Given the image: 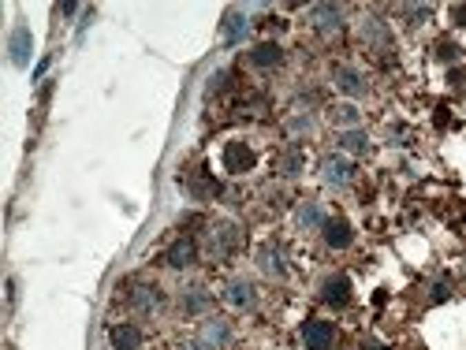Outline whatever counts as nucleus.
Segmentation results:
<instances>
[{"instance_id":"20e7f679","label":"nucleus","mask_w":466,"mask_h":350,"mask_svg":"<svg viewBox=\"0 0 466 350\" xmlns=\"http://www.w3.org/2000/svg\"><path fill=\"white\" fill-rule=\"evenodd\" d=\"M321 298L328 302V306H347L351 302V276H328V280L321 283Z\"/></svg>"},{"instance_id":"9b49d317","label":"nucleus","mask_w":466,"mask_h":350,"mask_svg":"<svg viewBox=\"0 0 466 350\" xmlns=\"http://www.w3.org/2000/svg\"><path fill=\"white\" fill-rule=\"evenodd\" d=\"M295 224L303 227V231H306V227H325V213H321V205H314V201H306V205H303V209H298V213H295Z\"/></svg>"},{"instance_id":"412c9836","label":"nucleus","mask_w":466,"mask_h":350,"mask_svg":"<svg viewBox=\"0 0 466 350\" xmlns=\"http://www.w3.org/2000/svg\"><path fill=\"white\" fill-rule=\"evenodd\" d=\"M190 350H205V347H190Z\"/></svg>"},{"instance_id":"7ed1b4c3","label":"nucleus","mask_w":466,"mask_h":350,"mask_svg":"<svg viewBox=\"0 0 466 350\" xmlns=\"http://www.w3.org/2000/svg\"><path fill=\"white\" fill-rule=\"evenodd\" d=\"M224 168H227V172H235V175L250 172V168H254V153H250V145H246V142H227V145H224Z\"/></svg>"},{"instance_id":"f3484780","label":"nucleus","mask_w":466,"mask_h":350,"mask_svg":"<svg viewBox=\"0 0 466 350\" xmlns=\"http://www.w3.org/2000/svg\"><path fill=\"white\" fill-rule=\"evenodd\" d=\"M261 269H265V272H272V276H280V272H284V265H280V254L265 246V250H261Z\"/></svg>"},{"instance_id":"423d86ee","label":"nucleus","mask_w":466,"mask_h":350,"mask_svg":"<svg viewBox=\"0 0 466 350\" xmlns=\"http://www.w3.org/2000/svg\"><path fill=\"white\" fill-rule=\"evenodd\" d=\"M354 179V164L347 161V156H328L325 161V183H332V187H343V183Z\"/></svg>"},{"instance_id":"f03ea898","label":"nucleus","mask_w":466,"mask_h":350,"mask_svg":"<svg viewBox=\"0 0 466 350\" xmlns=\"http://www.w3.org/2000/svg\"><path fill=\"white\" fill-rule=\"evenodd\" d=\"M321 235H325V243L332 246V250H347V246L354 243V227L347 224L343 216H332V220H325Z\"/></svg>"},{"instance_id":"f257e3e1","label":"nucleus","mask_w":466,"mask_h":350,"mask_svg":"<svg viewBox=\"0 0 466 350\" xmlns=\"http://www.w3.org/2000/svg\"><path fill=\"white\" fill-rule=\"evenodd\" d=\"M303 339H306V350H328V347H332V339H336L332 320H321V317L306 320V325H303Z\"/></svg>"},{"instance_id":"2eb2a0df","label":"nucleus","mask_w":466,"mask_h":350,"mask_svg":"<svg viewBox=\"0 0 466 350\" xmlns=\"http://www.w3.org/2000/svg\"><path fill=\"white\" fill-rule=\"evenodd\" d=\"M131 302H134L139 309H153V306L161 302V294H157V287H139V291L131 294Z\"/></svg>"},{"instance_id":"dca6fc26","label":"nucleus","mask_w":466,"mask_h":350,"mask_svg":"<svg viewBox=\"0 0 466 350\" xmlns=\"http://www.w3.org/2000/svg\"><path fill=\"white\" fill-rule=\"evenodd\" d=\"M340 145L347 153H365V134L362 131H347L343 138H340Z\"/></svg>"},{"instance_id":"1a4fd4ad","label":"nucleus","mask_w":466,"mask_h":350,"mask_svg":"<svg viewBox=\"0 0 466 350\" xmlns=\"http://www.w3.org/2000/svg\"><path fill=\"white\" fill-rule=\"evenodd\" d=\"M280 60H284V52H280L276 41H261V45H254V52H250V63H258V68H276Z\"/></svg>"},{"instance_id":"ddd939ff","label":"nucleus","mask_w":466,"mask_h":350,"mask_svg":"<svg viewBox=\"0 0 466 350\" xmlns=\"http://www.w3.org/2000/svg\"><path fill=\"white\" fill-rule=\"evenodd\" d=\"M314 19H317V26H321V30H336V26H340V8L321 4V8H314Z\"/></svg>"},{"instance_id":"39448f33","label":"nucleus","mask_w":466,"mask_h":350,"mask_svg":"<svg viewBox=\"0 0 466 350\" xmlns=\"http://www.w3.org/2000/svg\"><path fill=\"white\" fill-rule=\"evenodd\" d=\"M30 49H34L30 30H26V26H15V30H12V41H8V52H12V63H15V68H26V63H30Z\"/></svg>"},{"instance_id":"a211bd4d","label":"nucleus","mask_w":466,"mask_h":350,"mask_svg":"<svg viewBox=\"0 0 466 350\" xmlns=\"http://www.w3.org/2000/svg\"><path fill=\"white\" fill-rule=\"evenodd\" d=\"M332 119H336V123H347V127H351V123H358V112H354L351 105H340V108H332Z\"/></svg>"},{"instance_id":"4468645a","label":"nucleus","mask_w":466,"mask_h":350,"mask_svg":"<svg viewBox=\"0 0 466 350\" xmlns=\"http://www.w3.org/2000/svg\"><path fill=\"white\" fill-rule=\"evenodd\" d=\"M243 34H246V19H243V15H227V19H224V41L235 45Z\"/></svg>"},{"instance_id":"6e6552de","label":"nucleus","mask_w":466,"mask_h":350,"mask_svg":"<svg viewBox=\"0 0 466 350\" xmlns=\"http://www.w3.org/2000/svg\"><path fill=\"white\" fill-rule=\"evenodd\" d=\"M108 339H112V350H139L142 347V331L134 325H116L108 331Z\"/></svg>"},{"instance_id":"f8f14e48","label":"nucleus","mask_w":466,"mask_h":350,"mask_svg":"<svg viewBox=\"0 0 466 350\" xmlns=\"http://www.w3.org/2000/svg\"><path fill=\"white\" fill-rule=\"evenodd\" d=\"M227 302H232V306H250V302H254V287H250V283H232V287H227Z\"/></svg>"},{"instance_id":"aec40b11","label":"nucleus","mask_w":466,"mask_h":350,"mask_svg":"<svg viewBox=\"0 0 466 350\" xmlns=\"http://www.w3.org/2000/svg\"><path fill=\"white\" fill-rule=\"evenodd\" d=\"M455 52H459V49H455V45H440V56H444V60H452Z\"/></svg>"},{"instance_id":"9d476101","label":"nucleus","mask_w":466,"mask_h":350,"mask_svg":"<svg viewBox=\"0 0 466 350\" xmlns=\"http://www.w3.org/2000/svg\"><path fill=\"white\" fill-rule=\"evenodd\" d=\"M336 86L343 90V94H351V97H362L365 94V82L358 71H351V68H336Z\"/></svg>"},{"instance_id":"6ab92c4d","label":"nucleus","mask_w":466,"mask_h":350,"mask_svg":"<svg viewBox=\"0 0 466 350\" xmlns=\"http://www.w3.org/2000/svg\"><path fill=\"white\" fill-rule=\"evenodd\" d=\"M280 168H284V175H298V168H303V153L291 150V153L284 156V164H280Z\"/></svg>"},{"instance_id":"0eeeda50","label":"nucleus","mask_w":466,"mask_h":350,"mask_svg":"<svg viewBox=\"0 0 466 350\" xmlns=\"http://www.w3.org/2000/svg\"><path fill=\"white\" fill-rule=\"evenodd\" d=\"M194 257H198L194 243H190V238H179V243H172V246H168L164 261H168L172 269H187V265H194Z\"/></svg>"}]
</instances>
